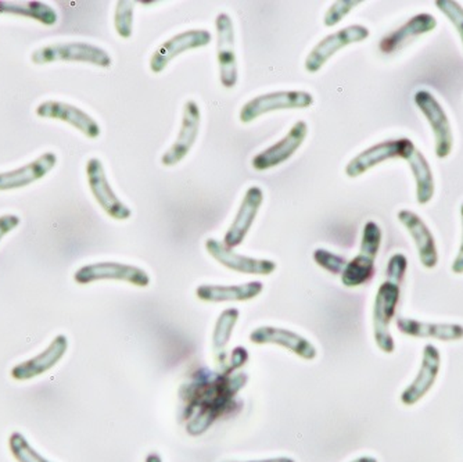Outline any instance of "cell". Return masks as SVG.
<instances>
[{
  "instance_id": "obj_2",
  "label": "cell",
  "mask_w": 463,
  "mask_h": 462,
  "mask_svg": "<svg viewBox=\"0 0 463 462\" xmlns=\"http://www.w3.org/2000/svg\"><path fill=\"white\" fill-rule=\"evenodd\" d=\"M381 226L374 221H369L365 224L363 231V240H361L360 255L353 260L348 261L345 271L342 274V282L347 288H358L363 284H369L376 273L377 253L382 245Z\"/></svg>"
},
{
  "instance_id": "obj_13",
  "label": "cell",
  "mask_w": 463,
  "mask_h": 462,
  "mask_svg": "<svg viewBox=\"0 0 463 462\" xmlns=\"http://www.w3.org/2000/svg\"><path fill=\"white\" fill-rule=\"evenodd\" d=\"M205 249L208 255L214 257L223 267L236 273L247 274V275H270L277 270V264L270 260H259V258L247 257L238 255L233 250L221 244L217 239H207Z\"/></svg>"
},
{
  "instance_id": "obj_20",
  "label": "cell",
  "mask_w": 463,
  "mask_h": 462,
  "mask_svg": "<svg viewBox=\"0 0 463 462\" xmlns=\"http://www.w3.org/2000/svg\"><path fill=\"white\" fill-rule=\"evenodd\" d=\"M398 221L405 226L418 249L419 260L423 267L433 270L439 264V252H437L436 240L429 226H426L418 214L410 210H402L398 213Z\"/></svg>"
},
{
  "instance_id": "obj_22",
  "label": "cell",
  "mask_w": 463,
  "mask_h": 462,
  "mask_svg": "<svg viewBox=\"0 0 463 462\" xmlns=\"http://www.w3.org/2000/svg\"><path fill=\"white\" fill-rule=\"evenodd\" d=\"M56 154L48 151L42 154L33 163L13 171L0 172V192L4 190L20 189L28 187L33 182L43 178L56 167Z\"/></svg>"
},
{
  "instance_id": "obj_1",
  "label": "cell",
  "mask_w": 463,
  "mask_h": 462,
  "mask_svg": "<svg viewBox=\"0 0 463 462\" xmlns=\"http://www.w3.org/2000/svg\"><path fill=\"white\" fill-rule=\"evenodd\" d=\"M247 373L212 372L200 371L194 380L184 383L179 394L184 403V418L189 419V435H203L221 415L225 414L235 400L236 394L247 385Z\"/></svg>"
},
{
  "instance_id": "obj_24",
  "label": "cell",
  "mask_w": 463,
  "mask_h": 462,
  "mask_svg": "<svg viewBox=\"0 0 463 462\" xmlns=\"http://www.w3.org/2000/svg\"><path fill=\"white\" fill-rule=\"evenodd\" d=\"M436 27L437 20L433 15L428 14V13L416 14L415 17L407 21L402 27L383 36L379 49L384 54L394 53L398 49H402L411 39L418 38V36L423 35V34L431 33V31L436 30Z\"/></svg>"
},
{
  "instance_id": "obj_39",
  "label": "cell",
  "mask_w": 463,
  "mask_h": 462,
  "mask_svg": "<svg viewBox=\"0 0 463 462\" xmlns=\"http://www.w3.org/2000/svg\"><path fill=\"white\" fill-rule=\"evenodd\" d=\"M146 462H163V459L157 453H150L149 456L146 457Z\"/></svg>"
},
{
  "instance_id": "obj_38",
  "label": "cell",
  "mask_w": 463,
  "mask_h": 462,
  "mask_svg": "<svg viewBox=\"0 0 463 462\" xmlns=\"http://www.w3.org/2000/svg\"><path fill=\"white\" fill-rule=\"evenodd\" d=\"M239 462V461H236ZM244 462H296L293 458H288V457H278V458H269V459H260V461H244Z\"/></svg>"
},
{
  "instance_id": "obj_8",
  "label": "cell",
  "mask_w": 463,
  "mask_h": 462,
  "mask_svg": "<svg viewBox=\"0 0 463 462\" xmlns=\"http://www.w3.org/2000/svg\"><path fill=\"white\" fill-rule=\"evenodd\" d=\"M87 177L93 197L111 218L124 221L132 216V211L117 197L116 193L111 189L108 175L99 159H90L88 161Z\"/></svg>"
},
{
  "instance_id": "obj_7",
  "label": "cell",
  "mask_w": 463,
  "mask_h": 462,
  "mask_svg": "<svg viewBox=\"0 0 463 462\" xmlns=\"http://www.w3.org/2000/svg\"><path fill=\"white\" fill-rule=\"evenodd\" d=\"M106 279L128 282L139 288H147L150 284V276L142 268L134 267L128 264L114 263V261H103V263L85 265V267L80 268L74 275V281L80 284L106 281Z\"/></svg>"
},
{
  "instance_id": "obj_29",
  "label": "cell",
  "mask_w": 463,
  "mask_h": 462,
  "mask_svg": "<svg viewBox=\"0 0 463 462\" xmlns=\"http://www.w3.org/2000/svg\"><path fill=\"white\" fill-rule=\"evenodd\" d=\"M10 453L17 462H51L41 456L33 446L28 443L23 433L13 432L9 438Z\"/></svg>"
},
{
  "instance_id": "obj_14",
  "label": "cell",
  "mask_w": 463,
  "mask_h": 462,
  "mask_svg": "<svg viewBox=\"0 0 463 462\" xmlns=\"http://www.w3.org/2000/svg\"><path fill=\"white\" fill-rule=\"evenodd\" d=\"M307 134H308V127H307L306 122H296L290 132L282 140L270 146L267 150L257 154L256 158L252 159V167L257 171H267V169L286 163L303 145Z\"/></svg>"
},
{
  "instance_id": "obj_19",
  "label": "cell",
  "mask_w": 463,
  "mask_h": 462,
  "mask_svg": "<svg viewBox=\"0 0 463 462\" xmlns=\"http://www.w3.org/2000/svg\"><path fill=\"white\" fill-rule=\"evenodd\" d=\"M69 349V339L66 335H57L52 343L38 356L15 365L12 370V377L15 380H30L41 377L59 364Z\"/></svg>"
},
{
  "instance_id": "obj_35",
  "label": "cell",
  "mask_w": 463,
  "mask_h": 462,
  "mask_svg": "<svg viewBox=\"0 0 463 462\" xmlns=\"http://www.w3.org/2000/svg\"><path fill=\"white\" fill-rule=\"evenodd\" d=\"M249 361V353L246 347L238 346L232 351L231 361L223 368V372L233 373L241 370Z\"/></svg>"
},
{
  "instance_id": "obj_18",
  "label": "cell",
  "mask_w": 463,
  "mask_h": 462,
  "mask_svg": "<svg viewBox=\"0 0 463 462\" xmlns=\"http://www.w3.org/2000/svg\"><path fill=\"white\" fill-rule=\"evenodd\" d=\"M398 158L404 159L412 169L416 181V200L419 205H428L434 196V178L433 171L425 156L416 149L412 140L402 138L400 140Z\"/></svg>"
},
{
  "instance_id": "obj_5",
  "label": "cell",
  "mask_w": 463,
  "mask_h": 462,
  "mask_svg": "<svg viewBox=\"0 0 463 462\" xmlns=\"http://www.w3.org/2000/svg\"><path fill=\"white\" fill-rule=\"evenodd\" d=\"M312 104H314V96L303 91L267 93V95L257 96L244 104L241 111V121L243 124H249L275 110L308 109Z\"/></svg>"
},
{
  "instance_id": "obj_26",
  "label": "cell",
  "mask_w": 463,
  "mask_h": 462,
  "mask_svg": "<svg viewBox=\"0 0 463 462\" xmlns=\"http://www.w3.org/2000/svg\"><path fill=\"white\" fill-rule=\"evenodd\" d=\"M398 154H400V140L377 143L354 158L345 167V174L350 178H356L376 167L377 164L398 158Z\"/></svg>"
},
{
  "instance_id": "obj_31",
  "label": "cell",
  "mask_w": 463,
  "mask_h": 462,
  "mask_svg": "<svg viewBox=\"0 0 463 462\" xmlns=\"http://www.w3.org/2000/svg\"><path fill=\"white\" fill-rule=\"evenodd\" d=\"M315 263L318 264L319 267L324 270L329 271L330 274H343L348 261L342 255H335L329 250L318 249L314 253Z\"/></svg>"
},
{
  "instance_id": "obj_11",
  "label": "cell",
  "mask_w": 463,
  "mask_h": 462,
  "mask_svg": "<svg viewBox=\"0 0 463 462\" xmlns=\"http://www.w3.org/2000/svg\"><path fill=\"white\" fill-rule=\"evenodd\" d=\"M217 52L220 64L221 82L225 88H233L238 82V62L235 53V31L232 18L225 13L218 14L217 21Z\"/></svg>"
},
{
  "instance_id": "obj_10",
  "label": "cell",
  "mask_w": 463,
  "mask_h": 462,
  "mask_svg": "<svg viewBox=\"0 0 463 462\" xmlns=\"http://www.w3.org/2000/svg\"><path fill=\"white\" fill-rule=\"evenodd\" d=\"M441 370V354L434 344L429 343L423 347L422 362L419 368L418 375L410 386L402 393V401L404 406L412 407L425 399L429 391L433 389Z\"/></svg>"
},
{
  "instance_id": "obj_36",
  "label": "cell",
  "mask_w": 463,
  "mask_h": 462,
  "mask_svg": "<svg viewBox=\"0 0 463 462\" xmlns=\"http://www.w3.org/2000/svg\"><path fill=\"white\" fill-rule=\"evenodd\" d=\"M20 224V218L14 214H6L0 217V240L4 239L7 234L17 228Z\"/></svg>"
},
{
  "instance_id": "obj_16",
  "label": "cell",
  "mask_w": 463,
  "mask_h": 462,
  "mask_svg": "<svg viewBox=\"0 0 463 462\" xmlns=\"http://www.w3.org/2000/svg\"><path fill=\"white\" fill-rule=\"evenodd\" d=\"M200 117L202 116H200V109L196 101H187L184 104V119H182V127L178 138H176L175 143L161 158L163 166H175L186 158L187 153L194 148V142L199 137Z\"/></svg>"
},
{
  "instance_id": "obj_27",
  "label": "cell",
  "mask_w": 463,
  "mask_h": 462,
  "mask_svg": "<svg viewBox=\"0 0 463 462\" xmlns=\"http://www.w3.org/2000/svg\"><path fill=\"white\" fill-rule=\"evenodd\" d=\"M0 14L21 15V17L33 18L39 21L41 24L52 25L56 24L57 13L52 9L49 5L42 4V2H0Z\"/></svg>"
},
{
  "instance_id": "obj_21",
  "label": "cell",
  "mask_w": 463,
  "mask_h": 462,
  "mask_svg": "<svg viewBox=\"0 0 463 462\" xmlns=\"http://www.w3.org/2000/svg\"><path fill=\"white\" fill-rule=\"evenodd\" d=\"M262 202H264V192L261 188L251 187L247 190L241 208L236 214L235 221L232 223L231 228L225 234L223 240H225L226 247L233 249V247L241 246L243 244L244 237L251 229Z\"/></svg>"
},
{
  "instance_id": "obj_6",
  "label": "cell",
  "mask_w": 463,
  "mask_h": 462,
  "mask_svg": "<svg viewBox=\"0 0 463 462\" xmlns=\"http://www.w3.org/2000/svg\"><path fill=\"white\" fill-rule=\"evenodd\" d=\"M415 104L433 130L437 158H449L454 148V135H452L451 122L443 107L429 91H418L415 93Z\"/></svg>"
},
{
  "instance_id": "obj_34",
  "label": "cell",
  "mask_w": 463,
  "mask_h": 462,
  "mask_svg": "<svg viewBox=\"0 0 463 462\" xmlns=\"http://www.w3.org/2000/svg\"><path fill=\"white\" fill-rule=\"evenodd\" d=\"M408 260L402 253H395L390 258L389 265H387L386 275L387 281L392 284H400L404 281L405 273H407Z\"/></svg>"
},
{
  "instance_id": "obj_4",
  "label": "cell",
  "mask_w": 463,
  "mask_h": 462,
  "mask_svg": "<svg viewBox=\"0 0 463 462\" xmlns=\"http://www.w3.org/2000/svg\"><path fill=\"white\" fill-rule=\"evenodd\" d=\"M400 284L386 281L377 289L373 304V338L377 347L386 354L394 353L395 342L390 332V323L397 313Z\"/></svg>"
},
{
  "instance_id": "obj_37",
  "label": "cell",
  "mask_w": 463,
  "mask_h": 462,
  "mask_svg": "<svg viewBox=\"0 0 463 462\" xmlns=\"http://www.w3.org/2000/svg\"><path fill=\"white\" fill-rule=\"evenodd\" d=\"M460 218H462V242H460L459 253H458L457 258L452 263V273L457 275H462L463 274V203L460 206Z\"/></svg>"
},
{
  "instance_id": "obj_23",
  "label": "cell",
  "mask_w": 463,
  "mask_h": 462,
  "mask_svg": "<svg viewBox=\"0 0 463 462\" xmlns=\"http://www.w3.org/2000/svg\"><path fill=\"white\" fill-rule=\"evenodd\" d=\"M400 332L411 338L436 339L439 342L463 341V325L460 323H433L400 317L397 320Z\"/></svg>"
},
{
  "instance_id": "obj_12",
  "label": "cell",
  "mask_w": 463,
  "mask_h": 462,
  "mask_svg": "<svg viewBox=\"0 0 463 462\" xmlns=\"http://www.w3.org/2000/svg\"><path fill=\"white\" fill-rule=\"evenodd\" d=\"M210 42H212V34L205 30H191L179 34L158 46L150 59V70L155 74H160L166 65L170 64L171 60L175 59L179 54L192 49L204 48Z\"/></svg>"
},
{
  "instance_id": "obj_25",
  "label": "cell",
  "mask_w": 463,
  "mask_h": 462,
  "mask_svg": "<svg viewBox=\"0 0 463 462\" xmlns=\"http://www.w3.org/2000/svg\"><path fill=\"white\" fill-rule=\"evenodd\" d=\"M264 284L260 281L247 282L244 284H202L196 289V296L203 302H247L260 296Z\"/></svg>"
},
{
  "instance_id": "obj_32",
  "label": "cell",
  "mask_w": 463,
  "mask_h": 462,
  "mask_svg": "<svg viewBox=\"0 0 463 462\" xmlns=\"http://www.w3.org/2000/svg\"><path fill=\"white\" fill-rule=\"evenodd\" d=\"M360 0H340V2H335L330 6V9L327 10L326 14H325V25L326 27H335V25L339 24L340 21L351 12V10L355 9L356 6H360Z\"/></svg>"
},
{
  "instance_id": "obj_9",
  "label": "cell",
  "mask_w": 463,
  "mask_h": 462,
  "mask_svg": "<svg viewBox=\"0 0 463 462\" xmlns=\"http://www.w3.org/2000/svg\"><path fill=\"white\" fill-rule=\"evenodd\" d=\"M369 38V30L364 25H350L345 30L337 31L332 35L326 36L324 41L319 42L318 45L312 49L311 53L306 59V70L311 74L319 72L324 67L325 63L335 56L340 49L358 43V42L366 41Z\"/></svg>"
},
{
  "instance_id": "obj_28",
  "label": "cell",
  "mask_w": 463,
  "mask_h": 462,
  "mask_svg": "<svg viewBox=\"0 0 463 462\" xmlns=\"http://www.w3.org/2000/svg\"><path fill=\"white\" fill-rule=\"evenodd\" d=\"M239 312L238 308H228L218 318L217 325H215L214 335H213V351H214L215 360L221 367H226V346L231 341L233 328L238 322Z\"/></svg>"
},
{
  "instance_id": "obj_3",
  "label": "cell",
  "mask_w": 463,
  "mask_h": 462,
  "mask_svg": "<svg viewBox=\"0 0 463 462\" xmlns=\"http://www.w3.org/2000/svg\"><path fill=\"white\" fill-rule=\"evenodd\" d=\"M33 64H51L56 62H80L98 65L108 69L111 65V57L104 49L99 46L83 43V42H70V43H53L43 46L33 52L31 56Z\"/></svg>"
},
{
  "instance_id": "obj_40",
  "label": "cell",
  "mask_w": 463,
  "mask_h": 462,
  "mask_svg": "<svg viewBox=\"0 0 463 462\" xmlns=\"http://www.w3.org/2000/svg\"><path fill=\"white\" fill-rule=\"evenodd\" d=\"M350 462H379V461H377L376 458H373V457L364 456V457H360V458L353 459V461H350Z\"/></svg>"
},
{
  "instance_id": "obj_17",
  "label": "cell",
  "mask_w": 463,
  "mask_h": 462,
  "mask_svg": "<svg viewBox=\"0 0 463 462\" xmlns=\"http://www.w3.org/2000/svg\"><path fill=\"white\" fill-rule=\"evenodd\" d=\"M42 119L60 120L80 130L85 137L96 140L100 135V125L82 110L62 101H48L36 107Z\"/></svg>"
},
{
  "instance_id": "obj_33",
  "label": "cell",
  "mask_w": 463,
  "mask_h": 462,
  "mask_svg": "<svg viewBox=\"0 0 463 462\" xmlns=\"http://www.w3.org/2000/svg\"><path fill=\"white\" fill-rule=\"evenodd\" d=\"M436 6L457 28L463 43V7L452 0H437Z\"/></svg>"
},
{
  "instance_id": "obj_15",
  "label": "cell",
  "mask_w": 463,
  "mask_h": 462,
  "mask_svg": "<svg viewBox=\"0 0 463 462\" xmlns=\"http://www.w3.org/2000/svg\"><path fill=\"white\" fill-rule=\"evenodd\" d=\"M250 342L256 344H278L283 349L290 350L291 353L300 359L308 360V361L317 357V349L314 344L298 333L291 332L288 329L260 326L250 333Z\"/></svg>"
},
{
  "instance_id": "obj_30",
  "label": "cell",
  "mask_w": 463,
  "mask_h": 462,
  "mask_svg": "<svg viewBox=\"0 0 463 462\" xmlns=\"http://www.w3.org/2000/svg\"><path fill=\"white\" fill-rule=\"evenodd\" d=\"M132 23H134V4L128 0H119L117 2L116 15H114L117 34L121 38H129L132 35Z\"/></svg>"
}]
</instances>
